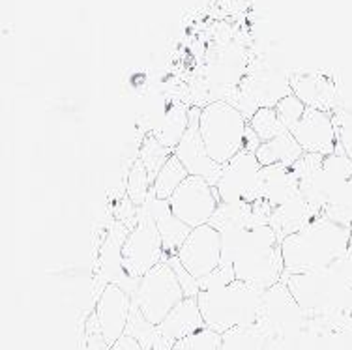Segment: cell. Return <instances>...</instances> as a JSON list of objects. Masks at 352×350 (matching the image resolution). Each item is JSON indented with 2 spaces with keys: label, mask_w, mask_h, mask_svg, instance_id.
<instances>
[{
  "label": "cell",
  "mask_w": 352,
  "mask_h": 350,
  "mask_svg": "<svg viewBox=\"0 0 352 350\" xmlns=\"http://www.w3.org/2000/svg\"><path fill=\"white\" fill-rule=\"evenodd\" d=\"M221 202H255L263 199V165L255 152H240L223 165L216 184Z\"/></svg>",
  "instance_id": "cell-9"
},
{
  "label": "cell",
  "mask_w": 352,
  "mask_h": 350,
  "mask_svg": "<svg viewBox=\"0 0 352 350\" xmlns=\"http://www.w3.org/2000/svg\"><path fill=\"white\" fill-rule=\"evenodd\" d=\"M146 206L150 212V216L156 223L157 230H160V236L163 240V250H165V255H176L178 250L182 248V243L186 242V238L191 234V230L186 223H182L176 214L170 208L169 201H163V199H157L152 191H150L148 199L142 204Z\"/></svg>",
  "instance_id": "cell-17"
},
{
  "label": "cell",
  "mask_w": 352,
  "mask_h": 350,
  "mask_svg": "<svg viewBox=\"0 0 352 350\" xmlns=\"http://www.w3.org/2000/svg\"><path fill=\"white\" fill-rule=\"evenodd\" d=\"M298 195H302L300 184L292 167L287 165L263 167V199L272 208H278Z\"/></svg>",
  "instance_id": "cell-19"
},
{
  "label": "cell",
  "mask_w": 352,
  "mask_h": 350,
  "mask_svg": "<svg viewBox=\"0 0 352 350\" xmlns=\"http://www.w3.org/2000/svg\"><path fill=\"white\" fill-rule=\"evenodd\" d=\"M176 256L195 279H203L221 266V232L212 225L191 230Z\"/></svg>",
  "instance_id": "cell-12"
},
{
  "label": "cell",
  "mask_w": 352,
  "mask_h": 350,
  "mask_svg": "<svg viewBox=\"0 0 352 350\" xmlns=\"http://www.w3.org/2000/svg\"><path fill=\"white\" fill-rule=\"evenodd\" d=\"M109 350H144V349H142L141 343H139L137 339H133V337L126 333V336L120 337V339H118V341H116V343L113 344Z\"/></svg>",
  "instance_id": "cell-34"
},
{
  "label": "cell",
  "mask_w": 352,
  "mask_h": 350,
  "mask_svg": "<svg viewBox=\"0 0 352 350\" xmlns=\"http://www.w3.org/2000/svg\"><path fill=\"white\" fill-rule=\"evenodd\" d=\"M304 154L305 152L302 150L298 141L292 137L291 131H285V133L274 137L270 141L261 142V146L255 152L258 163L263 167H268V165H287V167H292Z\"/></svg>",
  "instance_id": "cell-22"
},
{
  "label": "cell",
  "mask_w": 352,
  "mask_h": 350,
  "mask_svg": "<svg viewBox=\"0 0 352 350\" xmlns=\"http://www.w3.org/2000/svg\"><path fill=\"white\" fill-rule=\"evenodd\" d=\"M184 298L186 296L178 283V277L167 261L144 274L131 294L133 303L154 326H160Z\"/></svg>",
  "instance_id": "cell-7"
},
{
  "label": "cell",
  "mask_w": 352,
  "mask_h": 350,
  "mask_svg": "<svg viewBox=\"0 0 352 350\" xmlns=\"http://www.w3.org/2000/svg\"><path fill=\"white\" fill-rule=\"evenodd\" d=\"M221 264L232 266L238 281L261 290L283 281L281 240L270 225L221 232Z\"/></svg>",
  "instance_id": "cell-1"
},
{
  "label": "cell",
  "mask_w": 352,
  "mask_h": 350,
  "mask_svg": "<svg viewBox=\"0 0 352 350\" xmlns=\"http://www.w3.org/2000/svg\"><path fill=\"white\" fill-rule=\"evenodd\" d=\"M150 191H152V178H150L148 171L139 160H135L126 175V195L131 199L135 206L141 208L148 199Z\"/></svg>",
  "instance_id": "cell-25"
},
{
  "label": "cell",
  "mask_w": 352,
  "mask_h": 350,
  "mask_svg": "<svg viewBox=\"0 0 352 350\" xmlns=\"http://www.w3.org/2000/svg\"><path fill=\"white\" fill-rule=\"evenodd\" d=\"M176 217L190 229L208 225L219 206V197L210 182L199 176H188L186 182L176 189L169 199Z\"/></svg>",
  "instance_id": "cell-10"
},
{
  "label": "cell",
  "mask_w": 352,
  "mask_h": 350,
  "mask_svg": "<svg viewBox=\"0 0 352 350\" xmlns=\"http://www.w3.org/2000/svg\"><path fill=\"white\" fill-rule=\"evenodd\" d=\"M264 290L244 281H232L227 287L199 292L197 302L206 328L223 336L225 331L257 324Z\"/></svg>",
  "instance_id": "cell-4"
},
{
  "label": "cell",
  "mask_w": 352,
  "mask_h": 350,
  "mask_svg": "<svg viewBox=\"0 0 352 350\" xmlns=\"http://www.w3.org/2000/svg\"><path fill=\"white\" fill-rule=\"evenodd\" d=\"M170 350H221V336L212 331L210 328H204L178 341Z\"/></svg>",
  "instance_id": "cell-28"
},
{
  "label": "cell",
  "mask_w": 352,
  "mask_h": 350,
  "mask_svg": "<svg viewBox=\"0 0 352 350\" xmlns=\"http://www.w3.org/2000/svg\"><path fill=\"white\" fill-rule=\"evenodd\" d=\"M199 118H201V107H191L190 128L182 137L180 144L175 149V155L180 160L186 171L190 173V176L204 178L206 182H210L216 188L221 171H223V165L214 162L206 146H204L203 137L199 131Z\"/></svg>",
  "instance_id": "cell-13"
},
{
  "label": "cell",
  "mask_w": 352,
  "mask_h": 350,
  "mask_svg": "<svg viewBox=\"0 0 352 350\" xmlns=\"http://www.w3.org/2000/svg\"><path fill=\"white\" fill-rule=\"evenodd\" d=\"M292 94L305 107L333 113L338 107L339 87L332 79L320 74H296L291 77Z\"/></svg>",
  "instance_id": "cell-16"
},
{
  "label": "cell",
  "mask_w": 352,
  "mask_h": 350,
  "mask_svg": "<svg viewBox=\"0 0 352 350\" xmlns=\"http://www.w3.org/2000/svg\"><path fill=\"white\" fill-rule=\"evenodd\" d=\"M232 281H236V276H234V270L232 266H225L221 264L219 268H216L212 274H208L203 279H199V287H201V292L203 290H214L221 289V287H227Z\"/></svg>",
  "instance_id": "cell-32"
},
{
  "label": "cell",
  "mask_w": 352,
  "mask_h": 350,
  "mask_svg": "<svg viewBox=\"0 0 352 350\" xmlns=\"http://www.w3.org/2000/svg\"><path fill=\"white\" fill-rule=\"evenodd\" d=\"M199 131L212 160L225 165L245 150L250 122L230 103L216 101L201 109Z\"/></svg>",
  "instance_id": "cell-6"
},
{
  "label": "cell",
  "mask_w": 352,
  "mask_h": 350,
  "mask_svg": "<svg viewBox=\"0 0 352 350\" xmlns=\"http://www.w3.org/2000/svg\"><path fill=\"white\" fill-rule=\"evenodd\" d=\"M352 176V160L341 146L326 155L322 165L307 182L300 184V193L317 212H324L326 204L338 195Z\"/></svg>",
  "instance_id": "cell-11"
},
{
  "label": "cell",
  "mask_w": 352,
  "mask_h": 350,
  "mask_svg": "<svg viewBox=\"0 0 352 350\" xmlns=\"http://www.w3.org/2000/svg\"><path fill=\"white\" fill-rule=\"evenodd\" d=\"M309 317L300 307L285 281L264 290L257 324L266 336L283 344L287 350H302Z\"/></svg>",
  "instance_id": "cell-5"
},
{
  "label": "cell",
  "mask_w": 352,
  "mask_h": 350,
  "mask_svg": "<svg viewBox=\"0 0 352 350\" xmlns=\"http://www.w3.org/2000/svg\"><path fill=\"white\" fill-rule=\"evenodd\" d=\"M175 154L173 150L167 149L156 135L144 133L142 141L139 142V150H137V160L144 165V168L148 171L150 178L154 182V178L157 173L162 171L163 165L169 162L170 155Z\"/></svg>",
  "instance_id": "cell-24"
},
{
  "label": "cell",
  "mask_w": 352,
  "mask_h": 350,
  "mask_svg": "<svg viewBox=\"0 0 352 350\" xmlns=\"http://www.w3.org/2000/svg\"><path fill=\"white\" fill-rule=\"evenodd\" d=\"M305 109L307 107H305L304 103H302L296 96L291 94L276 105V113H278L279 120H281V124L285 126V129L291 131V129L298 124L300 118L304 116Z\"/></svg>",
  "instance_id": "cell-29"
},
{
  "label": "cell",
  "mask_w": 352,
  "mask_h": 350,
  "mask_svg": "<svg viewBox=\"0 0 352 350\" xmlns=\"http://www.w3.org/2000/svg\"><path fill=\"white\" fill-rule=\"evenodd\" d=\"M302 350H351L345 328L333 318H309Z\"/></svg>",
  "instance_id": "cell-20"
},
{
  "label": "cell",
  "mask_w": 352,
  "mask_h": 350,
  "mask_svg": "<svg viewBox=\"0 0 352 350\" xmlns=\"http://www.w3.org/2000/svg\"><path fill=\"white\" fill-rule=\"evenodd\" d=\"M292 296L309 318H338L352 315V287L336 268L291 274L283 277Z\"/></svg>",
  "instance_id": "cell-3"
},
{
  "label": "cell",
  "mask_w": 352,
  "mask_h": 350,
  "mask_svg": "<svg viewBox=\"0 0 352 350\" xmlns=\"http://www.w3.org/2000/svg\"><path fill=\"white\" fill-rule=\"evenodd\" d=\"M122 256L126 274L135 281H139L144 274H148L152 268H156L157 264L167 261L160 230L146 206H141L139 221L129 230Z\"/></svg>",
  "instance_id": "cell-8"
},
{
  "label": "cell",
  "mask_w": 352,
  "mask_h": 350,
  "mask_svg": "<svg viewBox=\"0 0 352 350\" xmlns=\"http://www.w3.org/2000/svg\"><path fill=\"white\" fill-rule=\"evenodd\" d=\"M129 313H131V294L120 285H107L96 302L94 315L109 347H113L120 337L126 336Z\"/></svg>",
  "instance_id": "cell-14"
},
{
  "label": "cell",
  "mask_w": 352,
  "mask_h": 350,
  "mask_svg": "<svg viewBox=\"0 0 352 350\" xmlns=\"http://www.w3.org/2000/svg\"><path fill=\"white\" fill-rule=\"evenodd\" d=\"M332 116L336 129H338L339 146L352 160V109L336 111Z\"/></svg>",
  "instance_id": "cell-30"
},
{
  "label": "cell",
  "mask_w": 352,
  "mask_h": 350,
  "mask_svg": "<svg viewBox=\"0 0 352 350\" xmlns=\"http://www.w3.org/2000/svg\"><path fill=\"white\" fill-rule=\"evenodd\" d=\"M320 216V212L313 208L304 197H294L292 201L285 202L278 208H272L270 225L272 230L278 234L279 240H285L291 234H296L298 230L307 227L315 217Z\"/></svg>",
  "instance_id": "cell-18"
},
{
  "label": "cell",
  "mask_w": 352,
  "mask_h": 350,
  "mask_svg": "<svg viewBox=\"0 0 352 350\" xmlns=\"http://www.w3.org/2000/svg\"><path fill=\"white\" fill-rule=\"evenodd\" d=\"M291 133L305 154H318L326 157L333 154L339 146L338 129L333 124L332 113L318 109H305L304 116L291 129Z\"/></svg>",
  "instance_id": "cell-15"
},
{
  "label": "cell",
  "mask_w": 352,
  "mask_h": 350,
  "mask_svg": "<svg viewBox=\"0 0 352 350\" xmlns=\"http://www.w3.org/2000/svg\"><path fill=\"white\" fill-rule=\"evenodd\" d=\"M333 268L338 270L339 276L345 279L346 283L352 287V240L349 243V248H346L345 255L341 256V261L339 263L333 264Z\"/></svg>",
  "instance_id": "cell-33"
},
{
  "label": "cell",
  "mask_w": 352,
  "mask_h": 350,
  "mask_svg": "<svg viewBox=\"0 0 352 350\" xmlns=\"http://www.w3.org/2000/svg\"><path fill=\"white\" fill-rule=\"evenodd\" d=\"M250 128L257 133V137L261 139V142H266L278 137V135L285 133L287 129L279 120L278 113H276V107H261L253 115V118L250 120Z\"/></svg>",
  "instance_id": "cell-26"
},
{
  "label": "cell",
  "mask_w": 352,
  "mask_h": 350,
  "mask_svg": "<svg viewBox=\"0 0 352 350\" xmlns=\"http://www.w3.org/2000/svg\"><path fill=\"white\" fill-rule=\"evenodd\" d=\"M167 263L170 264V268L175 270L176 277H178V283L182 287L184 296L186 298H197L199 292H201V287H199V279L191 276L188 270L184 268V264L180 263V259L176 255L167 256Z\"/></svg>",
  "instance_id": "cell-31"
},
{
  "label": "cell",
  "mask_w": 352,
  "mask_h": 350,
  "mask_svg": "<svg viewBox=\"0 0 352 350\" xmlns=\"http://www.w3.org/2000/svg\"><path fill=\"white\" fill-rule=\"evenodd\" d=\"M351 240L352 232L349 227L320 214L296 234L281 240L283 277L332 268L345 255Z\"/></svg>",
  "instance_id": "cell-2"
},
{
  "label": "cell",
  "mask_w": 352,
  "mask_h": 350,
  "mask_svg": "<svg viewBox=\"0 0 352 350\" xmlns=\"http://www.w3.org/2000/svg\"><path fill=\"white\" fill-rule=\"evenodd\" d=\"M190 111L191 105L184 103V101L173 100L165 116L160 120L156 128L152 129V135H156L167 149L175 152V149L180 144L182 137L190 128Z\"/></svg>",
  "instance_id": "cell-21"
},
{
  "label": "cell",
  "mask_w": 352,
  "mask_h": 350,
  "mask_svg": "<svg viewBox=\"0 0 352 350\" xmlns=\"http://www.w3.org/2000/svg\"><path fill=\"white\" fill-rule=\"evenodd\" d=\"M188 176H190V173L186 171V167L180 163V160L173 154L169 157V162L163 165L162 171L154 178V182H152V193L157 199L169 201L170 197L175 195L176 189L186 182Z\"/></svg>",
  "instance_id": "cell-23"
},
{
  "label": "cell",
  "mask_w": 352,
  "mask_h": 350,
  "mask_svg": "<svg viewBox=\"0 0 352 350\" xmlns=\"http://www.w3.org/2000/svg\"><path fill=\"white\" fill-rule=\"evenodd\" d=\"M324 216H328L332 221L345 225L351 229L352 225V176L351 180L341 188L338 195L333 197L332 201L326 204Z\"/></svg>",
  "instance_id": "cell-27"
},
{
  "label": "cell",
  "mask_w": 352,
  "mask_h": 350,
  "mask_svg": "<svg viewBox=\"0 0 352 350\" xmlns=\"http://www.w3.org/2000/svg\"><path fill=\"white\" fill-rule=\"evenodd\" d=\"M351 232H352V225H351Z\"/></svg>",
  "instance_id": "cell-35"
}]
</instances>
